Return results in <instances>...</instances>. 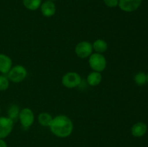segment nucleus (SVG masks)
Segmentation results:
<instances>
[{
	"instance_id": "nucleus-12",
	"label": "nucleus",
	"mask_w": 148,
	"mask_h": 147,
	"mask_svg": "<svg viewBox=\"0 0 148 147\" xmlns=\"http://www.w3.org/2000/svg\"><path fill=\"white\" fill-rule=\"evenodd\" d=\"M103 76L101 72L92 71L87 76V82L88 84L91 86H96L101 84L102 81Z\"/></svg>"
},
{
	"instance_id": "nucleus-1",
	"label": "nucleus",
	"mask_w": 148,
	"mask_h": 147,
	"mask_svg": "<svg viewBox=\"0 0 148 147\" xmlns=\"http://www.w3.org/2000/svg\"><path fill=\"white\" fill-rule=\"evenodd\" d=\"M52 133L59 138H66L72 134L74 129L73 122L68 116L59 115L53 118L50 126Z\"/></svg>"
},
{
	"instance_id": "nucleus-9",
	"label": "nucleus",
	"mask_w": 148,
	"mask_h": 147,
	"mask_svg": "<svg viewBox=\"0 0 148 147\" xmlns=\"http://www.w3.org/2000/svg\"><path fill=\"white\" fill-rule=\"evenodd\" d=\"M40 8L42 14L46 17H51L56 14V7L53 1L46 0L42 3Z\"/></svg>"
},
{
	"instance_id": "nucleus-17",
	"label": "nucleus",
	"mask_w": 148,
	"mask_h": 147,
	"mask_svg": "<svg viewBox=\"0 0 148 147\" xmlns=\"http://www.w3.org/2000/svg\"><path fill=\"white\" fill-rule=\"evenodd\" d=\"M134 82L139 86H143L147 83V74L145 72L140 71L136 74L134 77Z\"/></svg>"
},
{
	"instance_id": "nucleus-22",
	"label": "nucleus",
	"mask_w": 148,
	"mask_h": 147,
	"mask_svg": "<svg viewBox=\"0 0 148 147\" xmlns=\"http://www.w3.org/2000/svg\"><path fill=\"white\" fill-rule=\"evenodd\" d=\"M48 1H56V0H48Z\"/></svg>"
},
{
	"instance_id": "nucleus-6",
	"label": "nucleus",
	"mask_w": 148,
	"mask_h": 147,
	"mask_svg": "<svg viewBox=\"0 0 148 147\" xmlns=\"http://www.w3.org/2000/svg\"><path fill=\"white\" fill-rule=\"evenodd\" d=\"M75 50L78 57L80 59H87L92 54L93 49L91 43L88 41H81L76 45Z\"/></svg>"
},
{
	"instance_id": "nucleus-23",
	"label": "nucleus",
	"mask_w": 148,
	"mask_h": 147,
	"mask_svg": "<svg viewBox=\"0 0 148 147\" xmlns=\"http://www.w3.org/2000/svg\"><path fill=\"white\" fill-rule=\"evenodd\" d=\"M0 112H1V109H0Z\"/></svg>"
},
{
	"instance_id": "nucleus-20",
	"label": "nucleus",
	"mask_w": 148,
	"mask_h": 147,
	"mask_svg": "<svg viewBox=\"0 0 148 147\" xmlns=\"http://www.w3.org/2000/svg\"><path fill=\"white\" fill-rule=\"evenodd\" d=\"M0 147H7V143L1 138H0Z\"/></svg>"
},
{
	"instance_id": "nucleus-11",
	"label": "nucleus",
	"mask_w": 148,
	"mask_h": 147,
	"mask_svg": "<svg viewBox=\"0 0 148 147\" xmlns=\"http://www.w3.org/2000/svg\"><path fill=\"white\" fill-rule=\"evenodd\" d=\"M12 67V61L10 56L0 53V72L1 74H7Z\"/></svg>"
},
{
	"instance_id": "nucleus-19",
	"label": "nucleus",
	"mask_w": 148,
	"mask_h": 147,
	"mask_svg": "<svg viewBox=\"0 0 148 147\" xmlns=\"http://www.w3.org/2000/svg\"><path fill=\"white\" fill-rule=\"evenodd\" d=\"M103 2L106 7L110 8H114L119 5V0H103Z\"/></svg>"
},
{
	"instance_id": "nucleus-15",
	"label": "nucleus",
	"mask_w": 148,
	"mask_h": 147,
	"mask_svg": "<svg viewBox=\"0 0 148 147\" xmlns=\"http://www.w3.org/2000/svg\"><path fill=\"white\" fill-rule=\"evenodd\" d=\"M23 4L28 10L35 11L40 8L42 4V0H23Z\"/></svg>"
},
{
	"instance_id": "nucleus-13",
	"label": "nucleus",
	"mask_w": 148,
	"mask_h": 147,
	"mask_svg": "<svg viewBox=\"0 0 148 147\" xmlns=\"http://www.w3.org/2000/svg\"><path fill=\"white\" fill-rule=\"evenodd\" d=\"M92 49L95 51V53H103L108 50V45L106 41L103 39H97L96 40L92 43Z\"/></svg>"
},
{
	"instance_id": "nucleus-8",
	"label": "nucleus",
	"mask_w": 148,
	"mask_h": 147,
	"mask_svg": "<svg viewBox=\"0 0 148 147\" xmlns=\"http://www.w3.org/2000/svg\"><path fill=\"white\" fill-rule=\"evenodd\" d=\"M143 0H119L120 10L125 12H132L140 7Z\"/></svg>"
},
{
	"instance_id": "nucleus-16",
	"label": "nucleus",
	"mask_w": 148,
	"mask_h": 147,
	"mask_svg": "<svg viewBox=\"0 0 148 147\" xmlns=\"http://www.w3.org/2000/svg\"><path fill=\"white\" fill-rule=\"evenodd\" d=\"M20 111V110L18 105H12L9 108L8 110H7L8 118H10V119H12L14 122L15 120H17V119H18Z\"/></svg>"
},
{
	"instance_id": "nucleus-14",
	"label": "nucleus",
	"mask_w": 148,
	"mask_h": 147,
	"mask_svg": "<svg viewBox=\"0 0 148 147\" xmlns=\"http://www.w3.org/2000/svg\"><path fill=\"white\" fill-rule=\"evenodd\" d=\"M53 120V117L46 112H40L38 116V121L43 127H49Z\"/></svg>"
},
{
	"instance_id": "nucleus-7",
	"label": "nucleus",
	"mask_w": 148,
	"mask_h": 147,
	"mask_svg": "<svg viewBox=\"0 0 148 147\" xmlns=\"http://www.w3.org/2000/svg\"><path fill=\"white\" fill-rule=\"evenodd\" d=\"M14 121L8 117H0V138H7L12 131Z\"/></svg>"
},
{
	"instance_id": "nucleus-4",
	"label": "nucleus",
	"mask_w": 148,
	"mask_h": 147,
	"mask_svg": "<svg viewBox=\"0 0 148 147\" xmlns=\"http://www.w3.org/2000/svg\"><path fill=\"white\" fill-rule=\"evenodd\" d=\"M82 82L80 75L75 71L67 72L62 79V83L64 86L68 89H73L79 86Z\"/></svg>"
},
{
	"instance_id": "nucleus-3",
	"label": "nucleus",
	"mask_w": 148,
	"mask_h": 147,
	"mask_svg": "<svg viewBox=\"0 0 148 147\" xmlns=\"http://www.w3.org/2000/svg\"><path fill=\"white\" fill-rule=\"evenodd\" d=\"M27 76V71L25 66L17 65L11 68L7 73V78L13 83H20L24 81Z\"/></svg>"
},
{
	"instance_id": "nucleus-18",
	"label": "nucleus",
	"mask_w": 148,
	"mask_h": 147,
	"mask_svg": "<svg viewBox=\"0 0 148 147\" xmlns=\"http://www.w3.org/2000/svg\"><path fill=\"white\" fill-rule=\"evenodd\" d=\"M10 86V80L7 76L0 75V91L7 90Z\"/></svg>"
},
{
	"instance_id": "nucleus-5",
	"label": "nucleus",
	"mask_w": 148,
	"mask_h": 147,
	"mask_svg": "<svg viewBox=\"0 0 148 147\" xmlns=\"http://www.w3.org/2000/svg\"><path fill=\"white\" fill-rule=\"evenodd\" d=\"M18 119L22 126L25 128H28L34 122L35 115L30 108H25L20 110Z\"/></svg>"
},
{
	"instance_id": "nucleus-2",
	"label": "nucleus",
	"mask_w": 148,
	"mask_h": 147,
	"mask_svg": "<svg viewBox=\"0 0 148 147\" xmlns=\"http://www.w3.org/2000/svg\"><path fill=\"white\" fill-rule=\"evenodd\" d=\"M89 66L94 71L102 72L106 69L107 61L105 56L102 53H92L88 59Z\"/></svg>"
},
{
	"instance_id": "nucleus-21",
	"label": "nucleus",
	"mask_w": 148,
	"mask_h": 147,
	"mask_svg": "<svg viewBox=\"0 0 148 147\" xmlns=\"http://www.w3.org/2000/svg\"><path fill=\"white\" fill-rule=\"evenodd\" d=\"M147 82L148 83V73L147 74Z\"/></svg>"
},
{
	"instance_id": "nucleus-10",
	"label": "nucleus",
	"mask_w": 148,
	"mask_h": 147,
	"mask_svg": "<svg viewBox=\"0 0 148 147\" xmlns=\"http://www.w3.org/2000/svg\"><path fill=\"white\" fill-rule=\"evenodd\" d=\"M147 131V125L143 122H136L131 128L132 135L136 138H140L146 134Z\"/></svg>"
}]
</instances>
